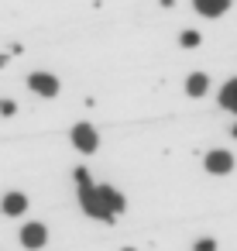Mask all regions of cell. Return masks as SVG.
I'll use <instances>...</instances> for the list:
<instances>
[{
    "mask_svg": "<svg viewBox=\"0 0 237 251\" xmlns=\"http://www.w3.org/2000/svg\"><path fill=\"white\" fill-rule=\"evenodd\" d=\"M76 186H79V203H83V210H86L90 217L110 224V220L124 210V196H120L117 189H110V186H93L86 169H76Z\"/></svg>",
    "mask_w": 237,
    "mask_h": 251,
    "instance_id": "6da1fadb",
    "label": "cell"
},
{
    "mask_svg": "<svg viewBox=\"0 0 237 251\" xmlns=\"http://www.w3.org/2000/svg\"><path fill=\"white\" fill-rule=\"evenodd\" d=\"M96 127L93 124H76L72 127V145L79 148V151H96Z\"/></svg>",
    "mask_w": 237,
    "mask_h": 251,
    "instance_id": "7a4b0ae2",
    "label": "cell"
},
{
    "mask_svg": "<svg viewBox=\"0 0 237 251\" xmlns=\"http://www.w3.org/2000/svg\"><path fill=\"white\" fill-rule=\"evenodd\" d=\"M45 241H48L45 224H24V227H21V244H24V248L38 251V248H45Z\"/></svg>",
    "mask_w": 237,
    "mask_h": 251,
    "instance_id": "3957f363",
    "label": "cell"
},
{
    "mask_svg": "<svg viewBox=\"0 0 237 251\" xmlns=\"http://www.w3.org/2000/svg\"><path fill=\"white\" fill-rule=\"evenodd\" d=\"M230 169H234V155H230V151L216 148V151L206 155V172H213V176H227Z\"/></svg>",
    "mask_w": 237,
    "mask_h": 251,
    "instance_id": "277c9868",
    "label": "cell"
},
{
    "mask_svg": "<svg viewBox=\"0 0 237 251\" xmlns=\"http://www.w3.org/2000/svg\"><path fill=\"white\" fill-rule=\"evenodd\" d=\"M28 86H31L35 93H42V97H55V93H59V79L48 76V73H31V76H28Z\"/></svg>",
    "mask_w": 237,
    "mask_h": 251,
    "instance_id": "5b68a950",
    "label": "cell"
},
{
    "mask_svg": "<svg viewBox=\"0 0 237 251\" xmlns=\"http://www.w3.org/2000/svg\"><path fill=\"white\" fill-rule=\"evenodd\" d=\"M0 210H4L7 217H21V213L28 210V196H24V193H7L4 203H0Z\"/></svg>",
    "mask_w": 237,
    "mask_h": 251,
    "instance_id": "8992f818",
    "label": "cell"
},
{
    "mask_svg": "<svg viewBox=\"0 0 237 251\" xmlns=\"http://www.w3.org/2000/svg\"><path fill=\"white\" fill-rule=\"evenodd\" d=\"M196 4V11L203 14V18H220L227 7H230V0H192Z\"/></svg>",
    "mask_w": 237,
    "mask_h": 251,
    "instance_id": "52a82bcc",
    "label": "cell"
},
{
    "mask_svg": "<svg viewBox=\"0 0 237 251\" xmlns=\"http://www.w3.org/2000/svg\"><path fill=\"white\" fill-rule=\"evenodd\" d=\"M206 86H210L206 73H192V76L186 79V93H189V97H203V93H206Z\"/></svg>",
    "mask_w": 237,
    "mask_h": 251,
    "instance_id": "ba28073f",
    "label": "cell"
},
{
    "mask_svg": "<svg viewBox=\"0 0 237 251\" xmlns=\"http://www.w3.org/2000/svg\"><path fill=\"white\" fill-rule=\"evenodd\" d=\"M220 103H223L230 114H237V79H230V83L220 90Z\"/></svg>",
    "mask_w": 237,
    "mask_h": 251,
    "instance_id": "9c48e42d",
    "label": "cell"
},
{
    "mask_svg": "<svg viewBox=\"0 0 237 251\" xmlns=\"http://www.w3.org/2000/svg\"><path fill=\"white\" fill-rule=\"evenodd\" d=\"M179 42H182V49H196L199 45V31H182Z\"/></svg>",
    "mask_w": 237,
    "mask_h": 251,
    "instance_id": "30bf717a",
    "label": "cell"
},
{
    "mask_svg": "<svg viewBox=\"0 0 237 251\" xmlns=\"http://www.w3.org/2000/svg\"><path fill=\"white\" fill-rule=\"evenodd\" d=\"M192 251H216V241H213V237H203V241H196Z\"/></svg>",
    "mask_w": 237,
    "mask_h": 251,
    "instance_id": "8fae6325",
    "label": "cell"
},
{
    "mask_svg": "<svg viewBox=\"0 0 237 251\" xmlns=\"http://www.w3.org/2000/svg\"><path fill=\"white\" fill-rule=\"evenodd\" d=\"M0 110H4V114H7V117H11V114H14V110H18V107H14V103H11V100H0Z\"/></svg>",
    "mask_w": 237,
    "mask_h": 251,
    "instance_id": "7c38bea8",
    "label": "cell"
},
{
    "mask_svg": "<svg viewBox=\"0 0 237 251\" xmlns=\"http://www.w3.org/2000/svg\"><path fill=\"white\" fill-rule=\"evenodd\" d=\"M234 138H237V124H234Z\"/></svg>",
    "mask_w": 237,
    "mask_h": 251,
    "instance_id": "4fadbf2b",
    "label": "cell"
},
{
    "mask_svg": "<svg viewBox=\"0 0 237 251\" xmlns=\"http://www.w3.org/2000/svg\"><path fill=\"white\" fill-rule=\"evenodd\" d=\"M124 251H134V248H124Z\"/></svg>",
    "mask_w": 237,
    "mask_h": 251,
    "instance_id": "5bb4252c",
    "label": "cell"
}]
</instances>
